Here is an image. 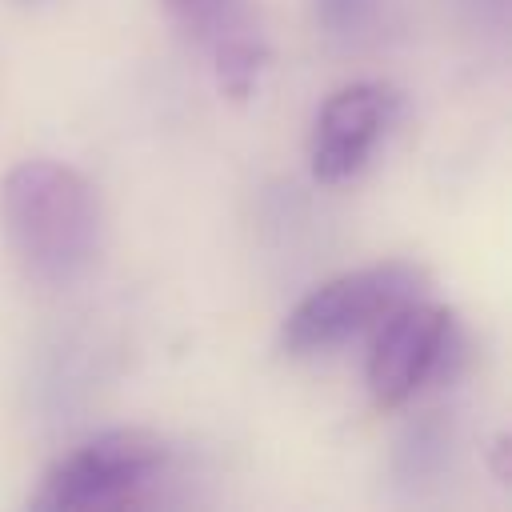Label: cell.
Masks as SVG:
<instances>
[{"label": "cell", "instance_id": "1", "mask_svg": "<svg viewBox=\"0 0 512 512\" xmlns=\"http://www.w3.org/2000/svg\"><path fill=\"white\" fill-rule=\"evenodd\" d=\"M0 220L20 268L40 284H72L100 248V200L60 160H20L0 184Z\"/></svg>", "mask_w": 512, "mask_h": 512}, {"label": "cell", "instance_id": "2", "mask_svg": "<svg viewBox=\"0 0 512 512\" xmlns=\"http://www.w3.org/2000/svg\"><path fill=\"white\" fill-rule=\"evenodd\" d=\"M168 444L144 428H112L68 456H60L32 496V508L48 512H108L140 504L144 492L164 476Z\"/></svg>", "mask_w": 512, "mask_h": 512}, {"label": "cell", "instance_id": "3", "mask_svg": "<svg viewBox=\"0 0 512 512\" xmlns=\"http://www.w3.org/2000/svg\"><path fill=\"white\" fill-rule=\"evenodd\" d=\"M428 272L408 260H384L356 272H340L312 288L280 324V348L292 356H312L344 344L348 336L376 328L400 304L424 296Z\"/></svg>", "mask_w": 512, "mask_h": 512}, {"label": "cell", "instance_id": "4", "mask_svg": "<svg viewBox=\"0 0 512 512\" xmlns=\"http://www.w3.org/2000/svg\"><path fill=\"white\" fill-rule=\"evenodd\" d=\"M376 328L380 332L368 352V392L376 408H400L452 352V312L416 296L388 312Z\"/></svg>", "mask_w": 512, "mask_h": 512}, {"label": "cell", "instance_id": "5", "mask_svg": "<svg viewBox=\"0 0 512 512\" xmlns=\"http://www.w3.org/2000/svg\"><path fill=\"white\" fill-rule=\"evenodd\" d=\"M396 112H400L396 88L376 80H360L332 92L312 120V140H308L312 176L320 184H340L356 176L368 164L380 136L392 128Z\"/></svg>", "mask_w": 512, "mask_h": 512}, {"label": "cell", "instance_id": "6", "mask_svg": "<svg viewBox=\"0 0 512 512\" xmlns=\"http://www.w3.org/2000/svg\"><path fill=\"white\" fill-rule=\"evenodd\" d=\"M160 4L208 52L228 44V40H236V36H244V32H256L252 12H248L244 0H160Z\"/></svg>", "mask_w": 512, "mask_h": 512}, {"label": "cell", "instance_id": "7", "mask_svg": "<svg viewBox=\"0 0 512 512\" xmlns=\"http://www.w3.org/2000/svg\"><path fill=\"white\" fill-rule=\"evenodd\" d=\"M212 56V72H216V88L228 96V100H248L260 84V72H264V60H268V48L260 40V32H244L220 48L208 52Z\"/></svg>", "mask_w": 512, "mask_h": 512}, {"label": "cell", "instance_id": "8", "mask_svg": "<svg viewBox=\"0 0 512 512\" xmlns=\"http://www.w3.org/2000/svg\"><path fill=\"white\" fill-rule=\"evenodd\" d=\"M316 24L340 44H360L380 28V0H312Z\"/></svg>", "mask_w": 512, "mask_h": 512}, {"label": "cell", "instance_id": "9", "mask_svg": "<svg viewBox=\"0 0 512 512\" xmlns=\"http://www.w3.org/2000/svg\"><path fill=\"white\" fill-rule=\"evenodd\" d=\"M400 460H404L408 476H424V472H432V468L444 460V432H440L436 424H420V428H412V436H408Z\"/></svg>", "mask_w": 512, "mask_h": 512}]
</instances>
